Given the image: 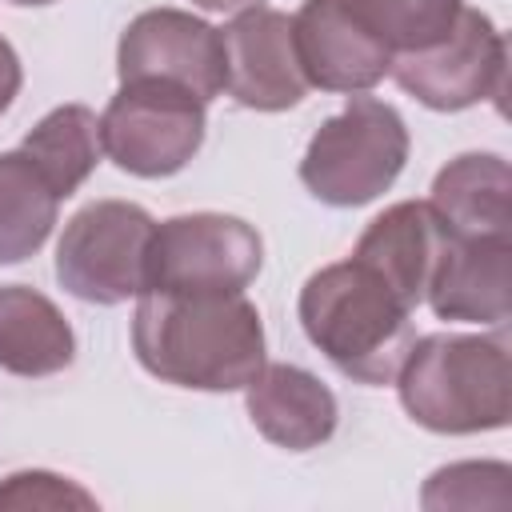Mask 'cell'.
I'll return each instance as SVG.
<instances>
[{
    "instance_id": "cell-1",
    "label": "cell",
    "mask_w": 512,
    "mask_h": 512,
    "mask_svg": "<svg viewBox=\"0 0 512 512\" xmlns=\"http://www.w3.org/2000/svg\"><path fill=\"white\" fill-rule=\"evenodd\" d=\"M132 352L164 384L236 392L264 368V320L244 292H140Z\"/></svg>"
},
{
    "instance_id": "cell-2",
    "label": "cell",
    "mask_w": 512,
    "mask_h": 512,
    "mask_svg": "<svg viewBox=\"0 0 512 512\" xmlns=\"http://www.w3.org/2000/svg\"><path fill=\"white\" fill-rule=\"evenodd\" d=\"M304 336L356 384H392L412 340V308L360 260L312 272L296 300Z\"/></svg>"
},
{
    "instance_id": "cell-3",
    "label": "cell",
    "mask_w": 512,
    "mask_h": 512,
    "mask_svg": "<svg viewBox=\"0 0 512 512\" xmlns=\"http://www.w3.org/2000/svg\"><path fill=\"white\" fill-rule=\"evenodd\" d=\"M396 392L404 412L440 436L496 432L512 420V364L504 336L432 332L412 340Z\"/></svg>"
},
{
    "instance_id": "cell-4",
    "label": "cell",
    "mask_w": 512,
    "mask_h": 512,
    "mask_svg": "<svg viewBox=\"0 0 512 512\" xmlns=\"http://www.w3.org/2000/svg\"><path fill=\"white\" fill-rule=\"evenodd\" d=\"M408 144L404 116L356 92L312 132L300 160V184L332 208H360L396 184L408 164Z\"/></svg>"
},
{
    "instance_id": "cell-5",
    "label": "cell",
    "mask_w": 512,
    "mask_h": 512,
    "mask_svg": "<svg viewBox=\"0 0 512 512\" xmlns=\"http://www.w3.org/2000/svg\"><path fill=\"white\" fill-rule=\"evenodd\" d=\"M204 100L172 80H120V92L100 116L108 160L140 180L176 176L204 144Z\"/></svg>"
},
{
    "instance_id": "cell-6",
    "label": "cell",
    "mask_w": 512,
    "mask_h": 512,
    "mask_svg": "<svg viewBox=\"0 0 512 512\" xmlns=\"http://www.w3.org/2000/svg\"><path fill=\"white\" fill-rule=\"evenodd\" d=\"M156 220L132 200L84 204L56 244V280L84 304H124L148 288Z\"/></svg>"
},
{
    "instance_id": "cell-7",
    "label": "cell",
    "mask_w": 512,
    "mask_h": 512,
    "mask_svg": "<svg viewBox=\"0 0 512 512\" xmlns=\"http://www.w3.org/2000/svg\"><path fill=\"white\" fill-rule=\"evenodd\" d=\"M264 264L260 232L228 212H184L152 228L144 292H244Z\"/></svg>"
},
{
    "instance_id": "cell-8",
    "label": "cell",
    "mask_w": 512,
    "mask_h": 512,
    "mask_svg": "<svg viewBox=\"0 0 512 512\" xmlns=\"http://www.w3.org/2000/svg\"><path fill=\"white\" fill-rule=\"evenodd\" d=\"M508 48L500 28L480 8H460L452 32L420 52L392 56L396 84L432 112H464L504 92Z\"/></svg>"
},
{
    "instance_id": "cell-9",
    "label": "cell",
    "mask_w": 512,
    "mask_h": 512,
    "mask_svg": "<svg viewBox=\"0 0 512 512\" xmlns=\"http://www.w3.org/2000/svg\"><path fill=\"white\" fill-rule=\"evenodd\" d=\"M120 80H172L204 104L224 92V40L220 28L184 8H148L120 32L116 44Z\"/></svg>"
},
{
    "instance_id": "cell-10",
    "label": "cell",
    "mask_w": 512,
    "mask_h": 512,
    "mask_svg": "<svg viewBox=\"0 0 512 512\" xmlns=\"http://www.w3.org/2000/svg\"><path fill=\"white\" fill-rule=\"evenodd\" d=\"M292 44L308 88L320 92H368L388 68L392 52L352 0H304L292 16Z\"/></svg>"
},
{
    "instance_id": "cell-11",
    "label": "cell",
    "mask_w": 512,
    "mask_h": 512,
    "mask_svg": "<svg viewBox=\"0 0 512 512\" xmlns=\"http://www.w3.org/2000/svg\"><path fill=\"white\" fill-rule=\"evenodd\" d=\"M224 92L256 112H284L308 96V80L292 44V16L276 8H244L220 28Z\"/></svg>"
},
{
    "instance_id": "cell-12",
    "label": "cell",
    "mask_w": 512,
    "mask_h": 512,
    "mask_svg": "<svg viewBox=\"0 0 512 512\" xmlns=\"http://www.w3.org/2000/svg\"><path fill=\"white\" fill-rule=\"evenodd\" d=\"M448 228L432 212L428 200H400L384 208L356 240L352 260L372 268L412 312L424 304V292L432 284V272L440 264Z\"/></svg>"
},
{
    "instance_id": "cell-13",
    "label": "cell",
    "mask_w": 512,
    "mask_h": 512,
    "mask_svg": "<svg viewBox=\"0 0 512 512\" xmlns=\"http://www.w3.org/2000/svg\"><path fill=\"white\" fill-rule=\"evenodd\" d=\"M508 260H512L508 236L468 240L448 232L440 264L424 292L436 320L504 328L508 324Z\"/></svg>"
},
{
    "instance_id": "cell-14",
    "label": "cell",
    "mask_w": 512,
    "mask_h": 512,
    "mask_svg": "<svg viewBox=\"0 0 512 512\" xmlns=\"http://www.w3.org/2000/svg\"><path fill=\"white\" fill-rule=\"evenodd\" d=\"M244 408L256 432L288 452H308L332 440L340 404L332 388L300 364H264L244 384Z\"/></svg>"
},
{
    "instance_id": "cell-15",
    "label": "cell",
    "mask_w": 512,
    "mask_h": 512,
    "mask_svg": "<svg viewBox=\"0 0 512 512\" xmlns=\"http://www.w3.org/2000/svg\"><path fill=\"white\" fill-rule=\"evenodd\" d=\"M432 212L452 236H508L512 224V172L496 152H464L448 160L428 196Z\"/></svg>"
},
{
    "instance_id": "cell-16",
    "label": "cell",
    "mask_w": 512,
    "mask_h": 512,
    "mask_svg": "<svg viewBox=\"0 0 512 512\" xmlns=\"http://www.w3.org/2000/svg\"><path fill=\"white\" fill-rule=\"evenodd\" d=\"M76 360L64 312L28 284H0V368L24 380L56 376Z\"/></svg>"
},
{
    "instance_id": "cell-17",
    "label": "cell",
    "mask_w": 512,
    "mask_h": 512,
    "mask_svg": "<svg viewBox=\"0 0 512 512\" xmlns=\"http://www.w3.org/2000/svg\"><path fill=\"white\" fill-rule=\"evenodd\" d=\"M60 196L24 148L0 152V264H20L44 248L56 228Z\"/></svg>"
},
{
    "instance_id": "cell-18",
    "label": "cell",
    "mask_w": 512,
    "mask_h": 512,
    "mask_svg": "<svg viewBox=\"0 0 512 512\" xmlns=\"http://www.w3.org/2000/svg\"><path fill=\"white\" fill-rule=\"evenodd\" d=\"M32 164L44 172L52 192L68 200L100 164V120L88 104H60L36 120V128L20 140Z\"/></svg>"
},
{
    "instance_id": "cell-19",
    "label": "cell",
    "mask_w": 512,
    "mask_h": 512,
    "mask_svg": "<svg viewBox=\"0 0 512 512\" xmlns=\"http://www.w3.org/2000/svg\"><path fill=\"white\" fill-rule=\"evenodd\" d=\"M392 56L420 52L444 40L460 16V0H352Z\"/></svg>"
},
{
    "instance_id": "cell-20",
    "label": "cell",
    "mask_w": 512,
    "mask_h": 512,
    "mask_svg": "<svg viewBox=\"0 0 512 512\" xmlns=\"http://www.w3.org/2000/svg\"><path fill=\"white\" fill-rule=\"evenodd\" d=\"M512 468L500 460H460L428 476L420 504L424 508H504Z\"/></svg>"
},
{
    "instance_id": "cell-21",
    "label": "cell",
    "mask_w": 512,
    "mask_h": 512,
    "mask_svg": "<svg viewBox=\"0 0 512 512\" xmlns=\"http://www.w3.org/2000/svg\"><path fill=\"white\" fill-rule=\"evenodd\" d=\"M92 508L96 500L56 472H12L0 484V508Z\"/></svg>"
},
{
    "instance_id": "cell-22",
    "label": "cell",
    "mask_w": 512,
    "mask_h": 512,
    "mask_svg": "<svg viewBox=\"0 0 512 512\" xmlns=\"http://www.w3.org/2000/svg\"><path fill=\"white\" fill-rule=\"evenodd\" d=\"M20 80H24V72H20V56H16V48L0 36V112H8V104L16 100Z\"/></svg>"
},
{
    "instance_id": "cell-23",
    "label": "cell",
    "mask_w": 512,
    "mask_h": 512,
    "mask_svg": "<svg viewBox=\"0 0 512 512\" xmlns=\"http://www.w3.org/2000/svg\"><path fill=\"white\" fill-rule=\"evenodd\" d=\"M204 12H244V8H260L264 0H192Z\"/></svg>"
},
{
    "instance_id": "cell-24",
    "label": "cell",
    "mask_w": 512,
    "mask_h": 512,
    "mask_svg": "<svg viewBox=\"0 0 512 512\" xmlns=\"http://www.w3.org/2000/svg\"><path fill=\"white\" fill-rule=\"evenodd\" d=\"M8 4H16V8H44V4H56V0H8Z\"/></svg>"
}]
</instances>
